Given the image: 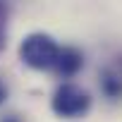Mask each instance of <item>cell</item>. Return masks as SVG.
Segmentation results:
<instances>
[{
  "instance_id": "obj_3",
  "label": "cell",
  "mask_w": 122,
  "mask_h": 122,
  "mask_svg": "<svg viewBox=\"0 0 122 122\" xmlns=\"http://www.w3.org/2000/svg\"><path fill=\"white\" fill-rule=\"evenodd\" d=\"M84 67V55L81 50L72 48V46H62L60 48V57L55 62V74L62 79H72L79 70Z\"/></svg>"
},
{
  "instance_id": "obj_6",
  "label": "cell",
  "mask_w": 122,
  "mask_h": 122,
  "mask_svg": "<svg viewBox=\"0 0 122 122\" xmlns=\"http://www.w3.org/2000/svg\"><path fill=\"white\" fill-rule=\"evenodd\" d=\"M5 101H7V86H5L3 81H0V105H3Z\"/></svg>"
},
{
  "instance_id": "obj_1",
  "label": "cell",
  "mask_w": 122,
  "mask_h": 122,
  "mask_svg": "<svg viewBox=\"0 0 122 122\" xmlns=\"http://www.w3.org/2000/svg\"><path fill=\"white\" fill-rule=\"evenodd\" d=\"M57 57H60V46L50 34L34 31V34L24 36V41L19 43V60L36 72L55 70Z\"/></svg>"
},
{
  "instance_id": "obj_2",
  "label": "cell",
  "mask_w": 122,
  "mask_h": 122,
  "mask_svg": "<svg viewBox=\"0 0 122 122\" xmlns=\"http://www.w3.org/2000/svg\"><path fill=\"white\" fill-rule=\"evenodd\" d=\"M50 108L57 117H65V120H74V117H81L89 112L91 108V96L86 89L72 84V81H62L53 98H50Z\"/></svg>"
},
{
  "instance_id": "obj_4",
  "label": "cell",
  "mask_w": 122,
  "mask_h": 122,
  "mask_svg": "<svg viewBox=\"0 0 122 122\" xmlns=\"http://www.w3.org/2000/svg\"><path fill=\"white\" fill-rule=\"evenodd\" d=\"M101 91L108 98H122V74H117L115 70H103L101 72Z\"/></svg>"
},
{
  "instance_id": "obj_8",
  "label": "cell",
  "mask_w": 122,
  "mask_h": 122,
  "mask_svg": "<svg viewBox=\"0 0 122 122\" xmlns=\"http://www.w3.org/2000/svg\"><path fill=\"white\" fill-rule=\"evenodd\" d=\"M120 65H122V60H120Z\"/></svg>"
},
{
  "instance_id": "obj_5",
  "label": "cell",
  "mask_w": 122,
  "mask_h": 122,
  "mask_svg": "<svg viewBox=\"0 0 122 122\" xmlns=\"http://www.w3.org/2000/svg\"><path fill=\"white\" fill-rule=\"evenodd\" d=\"M5 38H7V10L5 5H0V50L5 48Z\"/></svg>"
},
{
  "instance_id": "obj_7",
  "label": "cell",
  "mask_w": 122,
  "mask_h": 122,
  "mask_svg": "<svg viewBox=\"0 0 122 122\" xmlns=\"http://www.w3.org/2000/svg\"><path fill=\"white\" fill-rule=\"evenodd\" d=\"M3 122H19L17 117H7V120H3Z\"/></svg>"
}]
</instances>
